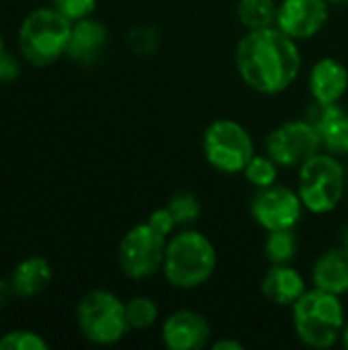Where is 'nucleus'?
I'll use <instances>...</instances> for the list:
<instances>
[{"mask_svg": "<svg viewBox=\"0 0 348 350\" xmlns=\"http://www.w3.org/2000/svg\"><path fill=\"white\" fill-rule=\"evenodd\" d=\"M107 43H109L107 25L98 18L86 16V18L72 23V33H70L66 55L80 66H90L101 59Z\"/></svg>", "mask_w": 348, "mask_h": 350, "instance_id": "obj_14", "label": "nucleus"}, {"mask_svg": "<svg viewBox=\"0 0 348 350\" xmlns=\"http://www.w3.org/2000/svg\"><path fill=\"white\" fill-rule=\"evenodd\" d=\"M158 31L150 25H135L129 35H127V45L133 53L142 55V57H150L156 53L158 49Z\"/></svg>", "mask_w": 348, "mask_h": 350, "instance_id": "obj_24", "label": "nucleus"}, {"mask_svg": "<svg viewBox=\"0 0 348 350\" xmlns=\"http://www.w3.org/2000/svg\"><path fill=\"white\" fill-rule=\"evenodd\" d=\"M215 269L217 250L203 232L180 228L168 238L162 275L172 289H199L215 275Z\"/></svg>", "mask_w": 348, "mask_h": 350, "instance_id": "obj_2", "label": "nucleus"}, {"mask_svg": "<svg viewBox=\"0 0 348 350\" xmlns=\"http://www.w3.org/2000/svg\"><path fill=\"white\" fill-rule=\"evenodd\" d=\"M279 164L267 156V154H254L252 160L246 164L242 176L254 187V189H265L271 185H277L279 180Z\"/></svg>", "mask_w": 348, "mask_h": 350, "instance_id": "obj_22", "label": "nucleus"}, {"mask_svg": "<svg viewBox=\"0 0 348 350\" xmlns=\"http://www.w3.org/2000/svg\"><path fill=\"white\" fill-rule=\"evenodd\" d=\"M277 10L275 0H238V21L246 31L277 25Z\"/></svg>", "mask_w": 348, "mask_h": 350, "instance_id": "obj_19", "label": "nucleus"}, {"mask_svg": "<svg viewBox=\"0 0 348 350\" xmlns=\"http://www.w3.org/2000/svg\"><path fill=\"white\" fill-rule=\"evenodd\" d=\"M49 345L31 330H12L0 338V350H47Z\"/></svg>", "mask_w": 348, "mask_h": 350, "instance_id": "obj_25", "label": "nucleus"}, {"mask_svg": "<svg viewBox=\"0 0 348 350\" xmlns=\"http://www.w3.org/2000/svg\"><path fill=\"white\" fill-rule=\"evenodd\" d=\"M125 316H127V324L131 330H148L158 322L160 310L152 297L135 295L125 304Z\"/></svg>", "mask_w": 348, "mask_h": 350, "instance_id": "obj_21", "label": "nucleus"}, {"mask_svg": "<svg viewBox=\"0 0 348 350\" xmlns=\"http://www.w3.org/2000/svg\"><path fill=\"white\" fill-rule=\"evenodd\" d=\"M168 238L148 221L133 226L119 242L117 260L121 273L131 281H146L162 271Z\"/></svg>", "mask_w": 348, "mask_h": 350, "instance_id": "obj_8", "label": "nucleus"}, {"mask_svg": "<svg viewBox=\"0 0 348 350\" xmlns=\"http://www.w3.org/2000/svg\"><path fill=\"white\" fill-rule=\"evenodd\" d=\"M72 21L55 8H37L18 29L21 55L35 68H45L66 55Z\"/></svg>", "mask_w": 348, "mask_h": 350, "instance_id": "obj_5", "label": "nucleus"}, {"mask_svg": "<svg viewBox=\"0 0 348 350\" xmlns=\"http://www.w3.org/2000/svg\"><path fill=\"white\" fill-rule=\"evenodd\" d=\"M330 6H347L348 0H326Z\"/></svg>", "mask_w": 348, "mask_h": 350, "instance_id": "obj_33", "label": "nucleus"}, {"mask_svg": "<svg viewBox=\"0 0 348 350\" xmlns=\"http://www.w3.org/2000/svg\"><path fill=\"white\" fill-rule=\"evenodd\" d=\"M160 336L168 350H201L211 345V326L195 310H176L164 320Z\"/></svg>", "mask_w": 348, "mask_h": 350, "instance_id": "obj_12", "label": "nucleus"}, {"mask_svg": "<svg viewBox=\"0 0 348 350\" xmlns=\"http://www.w3.org/2000/svg\"><path fill=\"white\" fill-rule=\"evenodd\" d=\"M4 53V41H2V35H0V55Z\"/></svg>", "mask_w": 348, "mask_h": 350, "instance_id": "obj_34", "label": "nucleus"}, {"mask_svg": "<svg viewBox=\"0 0 348 350\" xmlns=\"http://www.w3.org/2000/svg\"><path fill=\"white\" fill-rule=\"evenodd\" d=\"M310 94L320 105H338L348 92V68L336 57H320L308 78Z\"/></svg>", "mask_w": 348, "mask_h": 350, "instance_id": "obj_15", "label": "nucleus"}, {"mask_svg": "<svg viewBox=\"0 0 348 350\" xmlns=\"http://www.w3.org/2000/svg\"><path fill=\"white\" fill-rule=\"evenodd\" d=\"M340 345L348 350V320L345 322V328H343V334H340Z\"/></svg>", "mask_w": 348, "mask_h": 350, "instance_id": "obj_31", "label": "nucleus"}, {"mask_svg": "<svg viewBox=\"0 0 348 350\" xmlns=\"http://www.w3.org/2000/svg\"><path fill=\"white\" fill-rule=\"evenodd\" d=\"M297 170V195L306 211L326 215L343 203L347 193V170L338 156L322 150Z\"/></svg>", "mask_w": 348, "mask_h": 350, "instance_id": "obj_4", "label": "nucleus"}, {"mask_svg": "<svg viewBox=\"0 0 348 350\" xmlns=\"http://www.w3.org/2000/svg\"><path fill=\"white\" fill-rule=\"evenodd\" d=\"M340 244H343L345 248H348V224L340 230Z\"/></svg>", "mask_w": 348, "mask_h": 350, "instance_id": "obj_32", "label": "nucleus"}, {"mask_svg": "<svg viewBox=\"0 0 348 350\" xmlns=\"http://www.w3.org/2000/svg\"><path fill=\"white\" fill-rule=\"evenodd\" d=\"M12 295H14V291H12L10 281L0 279V308L8 306V301H10V297H12Z\"/></svg>", "mask_w": 348, "mask_h": 350, "instance_id": "obj_30", "label": "nucleus"}, {"mask_svg": "<svg viewBox=\"0 0 348 350\" xmlns=\"http://www.w3.org/2000/svg\"><path fill=\"white\" fill-rule=\"evenodd\" d=\"M209 349L213 350H244V345L234 340V338H217L215 342L209 345Z\"/></svg>", "mask_w": 348, "mask_h": 350, "instance_id": "obj_29", "label": "nucleus"}, {"mask_svg": "<svg viewBox=\"0 0 348 350\" xmlns=\"http://www.w3.org/2000/svg\"><path fill=\"white\" fill-rule=\"evenodd\" d=\"M263 250H265V258L269 260V265H291L299 250V240H297L295 228L267 232Z\"/></svg>", "mask_w": 348, "mask_h": 350, "instance_id": "obj_20", "label": "nucleus"}, {"mask_svg": "<svg viewBox=\"0 0 348 350\" xmlns=\"http://www.w3.org/2000/svg\"><path fill=\"white\" fill-rule=\"evenodd\" d=\"M306 119L316 125L324 152L338 156V158H347L348 113L340 107V103L338 105H320L314 100Z\"/></svg>", "mask_w": 348, "mask_h": 350, "instance_id": "obj_13", "label": "nucleus"}, {"mask_svg": "<svg viewBox=\"0 0 348 350\" xmlns=\"http://www.w3.org/2000/svg\"><path fill=\"white\" fill-rule=\"evenodd\" d=\"M306 291V279L291 265H271L260 281V293L279 308H291Z\"/></svg>", "mask_w": 348, "mask_h": 350, "instance_id": "obj_16", "label": "nucleus"}, {"mask_svg": "<svg viewBox=\"0 0 348 350\" xmlns=\"http://www.w3.org/2000/svg\"><path fill=\"white\" fill-rule=\"evenodd\" d=\"M18 74H21L18 59L12 53L4 51L0 55V82H14L18 78Z\"/></svg>", "mask_w": 348, "mask_h": 350, "instance_id": "obj_28", "label": "nucleus"}, {"mask_svg": "<svg viewBox=\"0 0 348 350\" xmlns=\"http://www.w3.org/2000/svg\"><path fill=\"white\" fill-rule=\"evenodd\" d=\"M330 21V4L326 0H281L277 10V27L293 37L306 41L324 31Z\"/></svg>", "mask_w": 348, "mask_h": 350, "instance_id": "obj_11", "label": "nucleus"}, {"mask_svg": "<svg viewBox=\"0 0 348 350\" xmlns=\"http://www.w3.org/2000/svg\"><path fill=\"white\" fill-rule=\"evenodd\" d=\"M304 211L306 207L297 195V189L279 183L265 189H256L250 199V215L265 232L297 228L304 217Z\"/></svg>", "mask_w": 348, "mask_h": 350, "instance_id": "obj_10", "label": "nucleus"}, {"mask_svg": "<svg viewBox=\"0 0 348 350\" xmlns=\"http://www.w3.org/2000/svg\"><path fill=\"white\" fill-rule=\"evenodd\" d=\"M207 164L222 174H242L246 164L256 154L250 131L234 119L211 121L201 139Z\"/></svg>", "mask_w": 348, "mask_h": 350, "instance_id": "obj_7", "label": "nucleus"}, {"mask_svg": "<svg viewBox=\"0 0 348 350\" xmlns=\"http://www.w3.org/2000/svg\"><path fill=\"white\" fill-rule=\"evenodd\" d=\"M291 322L302 345L316 350L332 349L340 342L347 322L345 304L340 301V295L318 287L308 289L291 306Z\"/></svg>", "mask_w": 348, "mask_h": 350, "instance_id": "obj_3", "label": "nucleus"}, {"mask_svg": "<svg viewBox=\"0 0 348 350\" xmlns=\"http://www.w3.org/2000/svg\"><path fill=\"white\" fill-rule=\"evenodd\" d=\"M242 82L265 96L285 92L302 72V49L277 25L246 31L234 51Z\"/></svg>", "mask_w": 348, "mask_h": 350, "instance_id": "obj_1", "label": "nucleus"}, {"mask_svg": "<svg viewBox=\"0 0 348 350\" xmlns=\"http://www.w3.org/2000/svg\"><path fill=\"white\" fill-rule=\"evenodd\" d=\"M312 283L334 295L348 293V248L338 244L322 252L312 267Z\"/></svg>", "mask_w": 348, "mask_h": 350, "instance_id": "obj_17", "label": "nucleus"}, {"mask_svg": "<svg viewBox=\"0 0 348 350\" xmlns=\"http://www.w3.org/2000/svg\"><path fill=\"white\" fill-rule=\"evenodd\" d=\"M76 322L82 336L98 347L117 345L131 330L125 316V304L107 289H92L80 299Z\"/></svg>", "mask_w": 348, "mask_h": 350, "instance_id": "obj_6", "label": "nucleus"}, {"mask_svg": "<svg viewBox=\"0 0 348 350\" xmlns=\"http://www.w3.org/2000/svg\"><path fill=\"white\" fill-rule=\"evenodd\" d=\"M166 207L174 215L178 230L180 228H191L199 219V215H201V203H199L197 195L191 193V191H178V193H174L168 199Z\"/></svg>", "mask_w": 348, "mask_h": 350, "instance_id": "obj_23", "label": "nucleus"}, {"mask_svg": "<svg viewBox=\"0 0 348 350\" xmlns=\"http://www.w3.org/2000/svg\"><path fill=\"white\" fill-rule=\"evenodd\" d=\"M156 232H160L162 236H166V238H170L176 230H178V226H176V219H174V215L170 213V209L164 205V207H158V209H154L150 215H148V219H146Z\"/></svg>", "mask_w": 348, "mask_h": 350, "instance_id": "obj_27", "label": "nucleus"}, {"mask_svg": "<svg viewBox=\"0 0 348 350\" xmlns=\"http://www.w3.org/2000/svg\"><path fill=\"white\" fill-rule=\"evenodd\" d=\"M51 2H53L55 10H59L66 18H70L74 23V21L90 16L96 8L98 0H51Z\"/></svg>", "mask_w": 348, "mask_h": 350, "instance_id": "obj_26", "label": "nucleus"}, {"mask_svg": "<svg viewBox=\"0 0 348 350\" xmlns=\"http://www.w3.org/2000/svg\"><path fill=\"white\" fill-rule=\"evenodd\" d=\"M320 152V133L308 119L285 121L271 129L265 139V154L271 156L281 168H299Z\"/></svg>", "mask_w": 348, "mask_h": 350, "instance_id": "obj_9", "label": "nucleus"}, {"mask_svg": "<svg viewBox=\"0 0 348 350\" xmlns=\"http://www.w3.org/2000/svg\"><path fill=\"white\" fill-rule=\"evenodd\" d=\"M51 277L53 273H51V265L47 262V258L27 256L14 267L10 275V285L16 297L29 299V297H37L39 293H43L49 287Z\"/></svg>", "mask_w": 348, "mask_h": 350, "instance_id": "obj_18", "label": "nucleus"}]
</instances>
